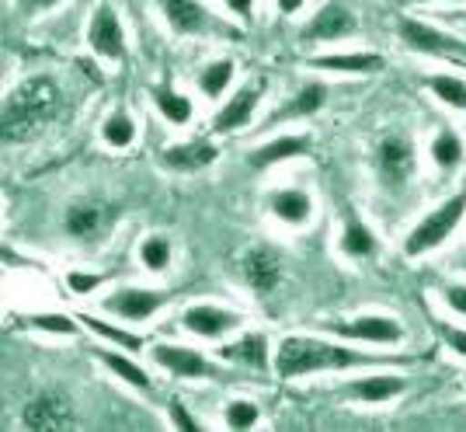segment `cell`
Wrapping results in <instances>:
<instances>
[{
  "label": "cell",
  "mask_w": 466,
  "mask_h": 432,
  "mask_svg": "<svg viewBox=\"0 0 466 432\" xmlns=\"http://www.w3.org/2000/svg\"><path fill=\"white\" fill-rule=\"evenodd\" d=\"M59 108V91L49 77H32L18 84L7 101H4V139L25 143V139L39 137L49 126V118Z\"/></svg>",
  "instance_id": "cell-1"
},
{
  "label": "cell",
  "mask_w": 466,
  "mask_h": 432,
  "mask_svg": "<svg viewBox=\"0 0 466 432\" xmlns=\"http://www.w3.org/2000/svg\"><path fill=\"white\" fill-rule=\"evenodd\" d=\"M366 363H393V359H372L366 353H351V349H341V345H330V342H320V338H299V334L286 338L279 345V353H275V370L286 380L320 374V370L366 366Z\"/></svg>",
  "instance_id": "cell-2"
},
{
  "label": "cell",
  "mask_w": 466,
  "mask_h": 432,
  "mask_svg": "<svg viewBox=\"0 0 466 432\" xmlns=\"http://www.w3.org/2000/svg\"><path fill=\"white\" fill-rule=\"evenodd\" d=\"M463 213H466V196L446 199V202H442L435 213H428L425 220H421V223L410 231L404 252L414 258V255H425V252H431V248H439V244H442V241H446V237L460 227Z\"/></svg>",
  "instance_id": "cell-3"
},
{
  "label": "cell",
  "mask_w": 466,
  "mask_h": 432,
  "mask_svg": "<svg viewBox=\"0 0 466 432\" xmlns=\"http://www.w3.org/2000/svg\"><path fill=\"white\" fill-rule=\"evenodd\" d=\"M21 426L35 432H53V429H74V405L70 397L59 391H46L35 401H28L21 408Z\"/></svg>",
  "instance_id": "cell-4"
},
{
  "label": "cell",
  "mask_w": 466,
  "mask_h": 432,
  "mask_svg": "<svg viewBox=\"0 0 466 432\" xmlns=\"http://www.w3.org/2000/svg\"><path fill=\"white\" fill-rule=\"evenodd\" d=\"M376 168H380V181L390 192H400L414 175V147L404 137L383 139L376 150Z\"/></svg>",
  "instance_id": "cell-5"
},
{
  "label": "cell",
  "mask_w": 466,
  "mask_h": 432,
  "mask_svg": "<svg viewBox=\"0 0 466 432\" xmlns=\"http://www.w3.org/2000/svg\"><path fill=\"white\" fill-rule=\"evenodd\" d=\"M400 39L408 42L410 49H418V53L456 57V59H463V67H466V42L452 39V36H442L439 28H431V25H425V21L404 18L400 21Z\"/></svg>",
  "instance_id": "cell-6"
},
{
  "label": "cell",
  "mask_w": 466,
  "mask_h": 432,
  "mask_svg": "<svg viewBox=\"0 0 466 432\" xmlns=\"http://www.w3.org/2000/svg\"><path fill=\"white\" fill-rule=\"evenodd\" d=\"M167 303V293H154V290H137V286H122L116 293L105 296V311L118 314L126 321H147Z\"/></svg>",
  "instance_id": "cell-7"
},
{
  "label": "cell",
  "mask_w": 466,
  "mask_h": 432,
  "mask_svg": "<svg viewBox=\"0 0 466 432\" xmlns=\"http://www.w3.org/2000/svg\"><path fill=\"white\" fill-rule=\"evenodd\" d=\"M87 42L97 57L105 59H122L126 57V32H122V21L116 18V11L108 4L97 7V15L87 25Z\"/></svg>",
  "instance_id": "cell-8"
},
{
  "label": "cell",
  "mask_w": 466,
  "mask_h": 432,
  "mask_svg": "<svg viewBox=\"0 0 466 432\" xmlns=\"http://www.w3.org/2000/svg\"><path fill=\"white\" fill-rule=\"evenodd\" d=\"M334 334L341 338H355V342H376V345H390V342H400L404 328L387 314H362L349 321V324H328Z\"/></svg>",
  "instance_id": "cell-9"
},
{
  "label": "cell",
  "mask_w": 466,
  "mask_h": 432,
  "mask_svg": "<svg viewBox=\"0 0 466 432\" xmlns=\"http://www.w3.org/2000/svg\"><path fill=\"white\" fill-rule=\"evenodd\" d=\"M154 359L167 374L188 376V380H213V376H219V370L206 355L192 353V349H181V345H154Z\"/></svg>",
  "instance_id": "cell-10"
},
{
  "label": "cell",
  "mask_w": 466,
  "mask_h": 432,
  "mask_svg": "<svg viewBox=\"0 0 466 432\" xmlns=\"http://www.w3.org/2000/svg\"><path fill=\"white\" fill-rule=\"evenodd\" d=\"M355 32V18H351L349 7H341V4H328V7H320L317 15H313L307 25H303V39H345Z\"/></svg>",
  "instance_id": "cell-11"
},
{
  "label": "cell",
  "mask_w": 466,
  "mask_h": 432,
  "mask_svg": "<svg viewBox=\"0 0 466 432\" xmlns=\"http://www.w3.org/2000/svg\"><path fill=\"white\" fill-rule=\"evenodd\" d=\"M240 273H244V279H248V286H251L254 293H272L275 286H279V279H282V265H279V258L268 248H254L244 258Z\"/></svg>",
  "instance_id": "cell-12"
},
{
  "label": "cell",
  "mask_w": 466,
  "mask_h": 432,
  "mask_svg": "<svg viewBox=\"0 0 466 432\" xmlns=\"http://www.w3.org/2000/svg\"><path fill=\"white\" fill-rule=\"evenodd\" d=\"M258 101H261V84H258V87H254V84L240 87V91L230 98V105H223V108L216 112L213 129H216V133H230V129L248 126V122H251V116H254V108H258Z\"/></svg>",
  "instance_id": "cell-13"
},
{
  "label": "cell",
  "mask_w": 466,
  "mask_h": 432,
  "mask_svg": "<svg viewBox=\"0 0 466 432\" xmlns=\"http://www.w3.org/2000/svg\"><path fill=\"white\" fill-rule=\"evenodd\" d=\"M160 11L177 36H198L213 25L198 0H160Z\"/></svg>",
  "instance_id": "cell-14"
},
{
  "label": "cell",
  "mask_w": 466,
  "mask_h": 432,
  "mask_svg": "<svg viewBox=\"0 0 466 432\" xmlns=\"http://www.w3.org/2000/svg\"><path fill=\"white\" fill-rule=\"evenodd\" d=\"M237 324H240V314L223 311V307H213V303H198V307H188V311H185V328L192 334H206V338L227 334L230 328H237Z\"/></svg>",
  "instance_id": "cell-15"
},
{
  "label": "cell",
  "mask_w": 466,
  "mask_h": 432,
  "mask_svg": "<svg viewBox=\"0 0 466 432\" xmlns=\"http://www.w3.org/2000/svg\"><path fill=\"white\" fill-rule=\"evenodd\" d=\"M216 160V147L209 143H175L160 154V164L164 168H175V171H198L206 164Z\"/></svg>",
  "instance_id": "cell-16"
},
{
  "label": "cell",
  "mask_w": 466,
  "mask_h": 432,
  "mask_svg": "<svg viewBox=\"0 0 466 432\" xmlns=\"http://www.w3.org/2000/svg\"><path fill=\"white\" fill-rule=\"evenodd\" d=\"M404 380L400 376H366V380H355L345 387L349 397L355 401H366V405H380V401H390V397H397V394H404Z\"/></svg>",
  "instance_id": "cell-17"
},
{
  "label": "cell",
  "mask_w": 466,
  "mask_h": 432,
  "mask_svg": "<svg viewBox=\"0 0 466 432\" xmlns=\"http://www.w3.org/2000/svg\"><path fill=\"white\" fill-rule=\"evenodd\" d=\"M317 70H338V74H376L383 70V57L376 53H338V57H317Z\"/></svg>",
  "instance_id": "cell-18"
},
{
  "label": "cell",
  "mask_w": 466,
  "mask_h": 432,
  "mask_svg": "<svg viewBox=\"0 0 466 432\" xmlns=\"http://www.w3.org/2000/svg\"><path fill=\"white\" fill-rule=\"evenodd\" d=\"M66 231H70V237H77V241L95 237L97 231H105V210L95 206V202H74L66 210Z\"/></svg>",
  "instance_id": "cell-19"
},
{
  "label": "cell",
  "mask_w": 466,
  "mask_h": 432,
  "mask_svg": "<svg viewBox=\"0 0 466 432\" xmlns=\"http://www.w3.org/2000/svg\"><path fill=\"white\" fill-rule=\"evenodd\" d=\"M310 210H313V202L303 189H282V192L272 196V213L279 216V220H286V223H303V220L310 216Z\"/></svg>",
  "instance_id": "cell-20"
},
{
  "label": "cell",
  "mask_w": 466,
  "mask_h": 432,
  "mask_svg": "<svg viewBox=\"0 0 466 432\" xmlns=\"http://www.w3.org/2000/svg\"><path fill=\"white\" fill-rule=\"evenodd\" d=\"M376 237H372V231L359 220L355 213H349V223H345V234H341V252L351 258H370L376 255Z\"/></svg>",
  "instance_id": "cell-21"
},
{
  "label": "cell",
  "mask_w": 466,
  "mask_h": 432,
  "mask_svg": "<svg viewBox=\"0 0 466 432\" xmlns=\"http://www.w3.org/2000/svg\"><path fill=\"white\" fill-rule=\"evenodd\" d=\"M307 137H279L272 143H265V147H258V154H251V164L254 168H268L275 160H286V158H299L303 150H307Z\"/></svg>",
  "instance_id": "cell-22"
},
{
  "label": "cell",
  "mask_w": 466,
  "mask_h": 432,
  "mask_svg": "<svg viewBox=\"0 0 466 432\" xmlns=\"http://www.w3.org/2000/svg\"><path fill=\"white\" fill-rule=\"evenodd\" d=\"M223 359H237V363H248V366H265L268 363V345L261 334H244L240 342H233L223 349Z\"/></svg>",
  "instance_id": "cell-23"
},
{
  "label": "cell",
  "mask_w": 466,
  "mask_h": 432,
  "mask_svg": "<svg viewBox=\"0 0 466 432\" xmlns=\"http://www.w3.org/2000/svg\"><path fill=\"white\" fill-rule=\"evenodd\" d=\"M324 105V87L320 84H307L296 98L289 101V105H282L279 112H275L272 122H279V118H299V116H313L317 108Z\"/></svg>",
  "instance_id": "cell-24"
},
{
  "label": "cell",
  "mask_w": 466,
  "mask_h": 432,
  "mask_svg": "<svg viewBox=\"0 0 466 432\" xmlns=\"http://www.w3.org/2000/svg\"><path fill=\"white\" fill-rule=\"evenodd\" d=\"M154 101L157 108H160V116L167 118V122H175V126H185L192 118V101L175 95V91H167V87H154Z\"/></svg>",
  "instance_id": "cell-25"
},
{
  "label": "cell",
  "mask_w": 466,
  "mask_h": 432,
  "mask_svg": "<svg viewBox=\"0 0 466 432\" xmlns=\"http://www.w3.org/2000/svg\"><path fill=\"white\" fill-rule=\"evenodd\" d=\"M230 77H233V63H230V59H216V63H209V67L198 74V87H202L209 98H219V95L227 91Z\"/></svg>",
  "instance_id": "cell-26"
},
{
  "label": "cell",
  "mask_w": 466,
  "mask_h": 432,
  "mask_svg": "<svg viewBox=\"0 0 466 432\" xmlns=\"http://www.w3.org/2000/svg\"><path fill=\"white\" fill-rule=\"evenodd\" d=\"M431 158H435V164L439 168H446V171H452L460 160H463V143H460V137L456 133H439V137L431 139Z\"/></svg>",
  "instance_id": "cell-27"
},
{
  "label": "cell",
  "mask_w": 466,
  "mask_h": 432,
  "mask_svg": "<svg viewBox=\"0 0 466 432\" xmlns=\"http://www.w3.org/2000/svg\"><path fill=\"white\" fill-rule=\"evenodd\" d=\"M101 363L112 370L116 376H122V380H129L133 387H139V391H150L154 384H150V376L139 370L137 363H129V359H122L118 353H101Z\"/></svg>",
  "instance_id": "cell-28"
},
{
  "label": "cell",
  "mask_w": 466,
  "mask_h": 432,
  "mask_svg": "<svg viewBox=\"0 0 466 432\" xmlns=\"http://www.w3.org/2000/svg\"><path fill=\"white\" fill-rule=\"evenodd\" d=\"M428 87L435 91V98L452 105V108H466V80L449 77V74H439V77L428 80Z\"/></svg>",
  "instance_id": "cell-29"
},
{
  "label": "cell",
  "mask_w": 466,
  "mask_h": 432,
  "mask_svg": "<svg viewBox=\"0 0 466 432\" xmlns=\"http://www.w3.org/2000/svg\"><path fill=\"white\" fill-rule=\"evenodd\" d=\"M101 137H105V143H112V147H129L137 139V126H133V118L126 116V112H116V116L105 118Z\"/></svg>",
  "instance_id": "cell-30"
},
{
  "label": "cell",
  "mask_w": 466,
  "mask_h": 432,
  "mask_svg": "<svg viewBox=\"0 0 466 432\" xmlns=\"http://www.w3.org/2000/svg\"><path fill=\"white\" fill-rule=\"evenodd\" d=\"M139 258H143V265H147V269L164 273V269H167V262H171V244H167L164 237H147V241L139 244Z\"/></svg>",
  "instance_id": "cell-31"
},
{
  "label": "cell",
  "mask_w": 466,
  "mask_h": 432,
  "mask_svg": "<svg viewBox=\"0 0 466 432\" xmlns=\"http://www.w3.org/2000/svg\"><path fill=\"white\" fill-rule=\"evenodd\" d=\"M80 324H84V328H91V332H97V334H105V338H112V342H118V345H122V349H129V353H139V349H143V338H139V334L118 332V328H112V324L91 321L87 314H80Z\"/></svg>",
  "instance_id": "cell-32"
},
{
  "label": "cell",
  "mask_w": 466,
  "mask_h": 432,
  "mask_svg": "<svg viewBox=\"0 0 466 432\" xmlns=\"http://www.w3.org/2000/svg\"><path fill=\"white\" fill-rule=\"evenodd\" d=\"M258 422V405L251 401H230L227 405V426L230 429H251Z\"/></svg>",
  "instance_id": "cell-33"
},
{
  "label": "cell",
  "mask_w": 466,
  "mask_h": 432,
  "mask_svg": "<svg viewBox=\"0 0 466 432\" xmlns=\"http://www.w3.org/2000/svg\"><path fill=\"white\" fill-rule=\"evenodd\" d=\"M39 332H53V334H70V332H77V321H70V317H63V314H42L32 321Z\"/></svg>",
  "instance_id": "cell-34"
},
{
  "label": "cell",
  "mask_w": 466,
  "mask_h": 432,
  "mask_svg": "<svg viewBox=\"0 0 466 432\" xmlns=\"http://www.w3.org/2000/svg\"><path fill=\"white\" fill-rule=\"evenodd\" d=\"M442 296H446V303L452 307V314H466V283H449L446 290H442Z\"/></svg>",
  "instance_id": "cell-35"
},
{
  "label": "cell",
  "mask_w": 466,
  "mask_h": 432,
  "mask_svg": "<svg viewBox=\"0 0 466 432\" xmlns=\"http://www.w3.org/2000/svg\"><path fill=\"white\" fill-rule=\"evenodd\" d=\"M439 334L446 338L449 349H456L460 355H466V332L463 328H452V324H442V321H439Z\"/></svg>",
  "instance_id": "cell-36"
},
{
  "label": "cell",
  "mask_w": 466,
  "mask_h": 432,
  "mask_svg": "<svg viewBox=\"0 0 466 432\" xmlns=\"http://www.w3.org/2000/svg\"><path fill=\"white\" fill-rule=\"evenodd\" d=\"M66 283H70V290H74V293H91V290H95L97 283H101V275H80V273H70V279H66Z\"/></svg>",
  "instance_id": "cell-37"
},
{
  "label": "cell",
  "mask_w": 466,
  "mask_h": 432,
  "mask_svg": "<svg viewBox=\"0 0 466 432\" xmlns=\"http://www.w3.org/2000/svg\"><path fill=\"white\" fill-rule=\"evenodd\" d=\"M171 418L177 422V429H185V432H195V429H198V426H195V418L188 412H185V408H181L177 401L171 405Z\"/></svg>",
  "instance_id": "cell-38"
},
{
  "label": "cell",
  "mask_w": 466,
  "mask_h": 432,
  "mask_svg": "<svg viewBox=\"0 0 466 432\" xmlns=\"http://www.w3.org/2000/svg\"><path fill=\"white\" fill-rule=\"evenodd\" d=\"M227 7H230L233 15H240V18H251L254 0H227Z\"/></svg>",
  "instance_id": "cell-39"
},
{
  "label": "cell",
  "mask_w": 466,
  "mask_h": 432,
  "mask_svg": "<svg viewBox=\"0 0 466 432\" xmlns=\"http://www.w3.org/2000/svg\"><path fill=\"white\" fill-rule=\"evenodd\" d=\"M299 7H303V0H279V11L282 15H296Z\"/></svg>",
  "instance_id": "cell-40"
},
{
  "label": "cell",
  "mask_w": 466,
  "mask_h": 432,
  "mask_svg": "<svg viewBox=\"0 0 466 432\" xmlns=\"http://www.w3.org/2000/svg\"><path fill=\"white\" fill-rule=\"evenodd\" d=\"M28 7H35V11H49V7H56L59 0H25Z\"/></svg>",
  "instance_id": "cell-41"
},
{
  "label": "cell",
  "mask_w": 466,
  "mask_h": 432,
  "mask_svg": "<svg viewBox=\"0 0 466 432\" xmlns=\"http://www.w3.org/2000/svg\"><path fill=\"white\" fill-rule=\"evenodd\" d=\"M449 18H456V21H466V11H456V15H449Z\"/></svg>",
  "instance_id": "cell-42"
}]
</instances>
